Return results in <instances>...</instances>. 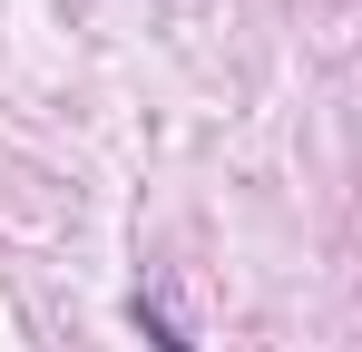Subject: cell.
I'll return each mask as SVG.
<instances>
[]
</instances>
